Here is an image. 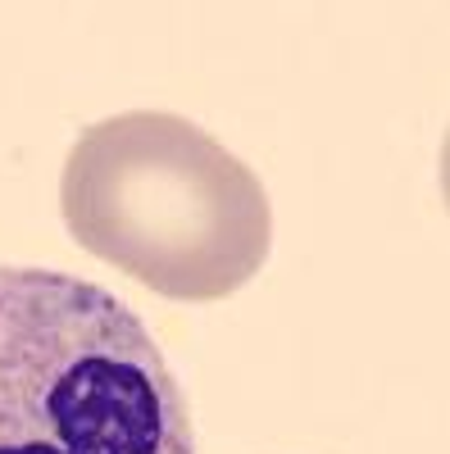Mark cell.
<instances>
[{
	"label": "cell",
	"mask_w": 450,
	"mask_h": 454,
	"mask_svg": "<svg viewBox=\"0 0 450 454\" xmlns=\"http://www.w3.org/2000/svg\"><path fill=\"white\" fill-rule=\"evenodd\" d=\"M59 209L73 241L169 300H223L269 259L264 182L192 119L114 114L64 160Z\"/></svg>",
	"instance_id": "obj_1"
},
{
	"label": "cell",
	"mask_w": 450,
	"mask_h": 454,
	"mask_svg": "<svg viewBox=\"0 0 450 454\" xmlns=\"http://www.w3.org/2000/svg\"><path fill=\"white\" fill-rule=\"evenodd\" d=\"M0 454H196L182 382L123 295L0 269Z\"/></svg>",
	"instance_id": "obj_2"
}]
</instances>
